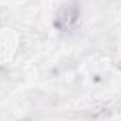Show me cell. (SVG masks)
<instances>
[{
	"instance_id": "1",
	"label": "cell",
	"mask_w": 121,
	"mask_h": 121,
	"mask_svg": "<svg viewBox=\"0 0 121 121\" xmlns=\"http://www.w3.org/2000/svg\"><path fill=\"white\" fill-rule=\"evenodd\" d=\"M77 17H78V10L76 6H67L66 9L61 10L60 16L57 17V22H56V26L61 30H69L74 26V23L77 22Z\"/></svg>"
}]
</instances>
